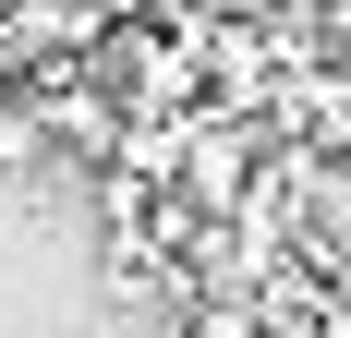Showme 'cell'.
<instances>
[{"mask_svg": "<svg viewBox=\"0 0 351 338\" xmlns=\"http://www.w3.org/2000/svg\"><path fill=\"white\" fill-rule=\"evenodd\" d=\"M0 12H12V0H0Z\"/></svg>", "mask_w": 351, "mask_h": 338, "instance_id": "277c9868", "label": "cell"}, {"mask_svg": "<svg viewBox=\"0 0 351 338\" xmlns=\"http://www.w3.org/2000/svg\"><path fill=\"white\" fill-rule=\"evenodd\" d=\"M327 302H339V314H351V254H339V266H327Z\"/></svg>", "mask_w": 351, "mask_h": 338, "instance_id": "7a4b0ae2", "label": "cell"}, {"mask_svg": "<svg viewBox=\"0 0 351 338\" xmlns=\"http://www.w3.org/2000/svg\"><path fill=\"white\" fill-rule=\"evenodd\" d=\"M109 12H121V0H109Z\"/></svg>", "mask_w": 351, "mask_h": 338, "instance_id": "3957f363", "label": "cell"}, {"mask_svg": "<svg viewBox=\"0 0 351 338\" xmlns=\"http://www.w3.org/2000/svg\"><path fill=\"white\" fill-rule=\"evenodd\" d=\"M182 194L206 205V218H230V205H243V181H254V145L230 133V121H194V133H182Z\"/></svg>", "mask_w": 351, "mask_h": 338, "instance_id": "6da1fadb", "label": "cell"}]
</instances>
